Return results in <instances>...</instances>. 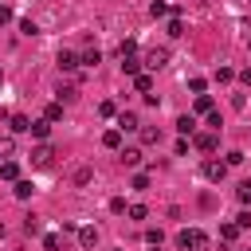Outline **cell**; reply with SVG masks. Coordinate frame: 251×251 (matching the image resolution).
I'll use <instances>...</instances> for the list:
<instances>
[{"label": "cell", "instance_id": "cell-1", "mask_svg": "<svg viewBox=\"0 0 251 251\" xmlns=\"http://www.w3.org/2000/svg\"><path fill=\"white\" fill-rule=\"evenodd\" d=\"M176 247L180 251H208V235L200 227H184V231H176Z\"/></svg>", "mask_w": 251, "mask_h": 251}, {"label": "cell", "instance_id": "cell-2", "mask_svg": "<svg viewBox=\"0 0 251 251\" xmlns=\"http://www.w3.org/2000/svg\"><path fill=\"white\" fill-rule=\"evenodd\" d=\"M200 173H204V180L220 184V180L227 176V165H224V161H204V169H200Z\"/></svg>", "mask_w": 251, "mask_h": 251}, {"label": "cell", "instance_id": "cell-3", "mask_svg": "<svg viewBox=\"0 0 251 251\" xmlns=\"http://www.w3.org/2000/svg\"><path fill=\"white\" fill-rule=\"evenodd\" d=\"M141 63H145V67H149V71H161V67H165V63H169V51H165V47H153V51H149V55H145V59H141Z\"/></svg>", "mask_w": 251, "mask_h": 251}, {"label": "cell", "instance_id": "cell-4", "mask_svg": "<svg viewBox=\"0 0 251 251\" xmlns=\"http://www.w3.org/2000/svg\"><path fill=\"white\" fill-rule=\"evenodd\" d=\"M51 161H55V149H51V145H39V149H31V165H35V169H47Z\"/></svg>", "mask_w": 251, "mask_h": 251}, {"label": "cell", "instance_id": "cell-5", "mask_svg": "<svg viewBox=\"0 0 251 251\" xmlns=\"http://www.w3.org/2000/svg\"><path fill=\"white\" fill-rule=\"evenodd\" d=\"M216 145H220V133H196V149L200 153H216Z\"/></svg>", "mask_w": 251, "mask_h": 251}, {"label": "cell", "instance_id": "cell-6", "mask_svg": "<svg viewBox=\"0 0 251 251\" xmlns=\"http://www.w3.org/2000/svg\"><path fill=\"white\" fill-rule=\"evenodd\" d=\"M118 129H122V133H129V129H141V122H137V114H133V110H126V114H118Z\"/></svg>", "mask_w": 251, "mask_h": 251}, {"label": "cell", "instance_id": "cell-7", "mask_svg": "<svg viewBox=\"0 0 251 251\" xmlns=\"http://www.w3.org/2000/svg\"><path fill=\"white\" fill-rule=\"evenodd\" d=\"M8 126H12V133H27V129H31V118H27V114H12Z\"/></svg>", "mask_w": 251, "mask_h": 251}, {"label": "cell", "instance_id": "cell-8", "mask_svg": "<svg viewBox=\"0 0 251 251\" xmlns=\"http://www.w3.org/2000/svg\"><path fill=\"white\" fill-rule=\"evenodd\" d=\"M94 243H98V231H94V227H78V247H82V251H90Z\"/></svg>", "mask_w": 251, "mask_h": 251}, {"label": "cell", "instance_id": "cell-9", "mask_svg": "<svg viewBox=\"0 0 251 251\" xmlns=\"http://www.w3.org/2000/svg\"><path fill=\"white\" fill-rule=\"evenodd\" d=\"M102 145H106V149H122V129H118V126L106 129V133H102Z\"/></svg>", "mask_w": 251, "mask_h": 251}, {"label": "cell", "instance_id": "cell-10", "mask_svg": "<svg viewBox=\"0 0 251 251\" xmlns=\"http://www.w3.org/2000/svg\"><path fill=\"white\" fill-rule=\"evenodd\" d=\"M78 67V55L75 51H59V71H75Z\"/></svg>", "mask_w": 251, "mask_h": 251}, {"label": "cell", "instance_id": "cell-11", "mask_svg": "<svg viewBox=\"0 0 251 251\" xmlns=\"http://www.w3.org/2000/svg\"><path fill=\"white\" fill-rule=\"evenodd\" d=\"M122 71L133 78V75H141V59H133V55H122Z\"/></svg>", "mask_w": 251, "mask_h": 251}, {"label": "cell", "instance_id": "cell-12", "mask_svg": "<svg viewBox=\"0 0 251 251\" xmlns=\"http://www.w3.org/2000/svg\"><path fill=\"white\" fill-rule=\"evenodd\" d=\"M78 63H86V67H98V63H102V51H98V47H90V51H82V55H78Z\"/></svg>", "mask_w": 251, "mask_h": 251}, {"label": "cell", "instance_id": "cell-13", "mask_svg": "<svg viewBox=\"0 0 251 251\" xmlns=\"http://www.w3.org/2000/svg\"><path fill=\"white\" fill-rule=\"evenodd\" d=\"M122 165L137 169V165H141V149H122Z\"/></svg>", "mask_w": 251, "mask_h": 251}, {"label": "cell", "instance_id": "cell-14", "mask_svg": "<svg viewBox=\"0 0 251 251\" xmlns=\"http://www.w3.org/2000/svg\"><path fill=\"white\" fill-rule=\"evenodd\" d=\"M176 129H180V133H192V129H196V118H192V114H180V118H176Z\"/></svg>", "mask_w": 251, "mask_h": 251}, {"label": "cell", "instance_id": "cell-15", "mask_svg": "<svg viewBox=\"0 0 251 251\" xmlns=\"http://www.w3.org/2000/svg\"><path fill=\"white\" fill-rule=\"evenodd\" d=\"M27 133H35V137H47V133H51V122H47V118H39V122H31V129H27Z\"/></svg>", "mask_w": 251, "mask_h": 251}, {"label": "cell", "instance_id": "cell-16", "mask_svg": "<svg viewBox=\"0 0 251 251\" xmlns=\"http://www.w3.org/2000/svg\"><path fill=\"white\" fill-rule=\"evenodd\" d=\"M12 192H16L20 200H27V196L35 192V184H31V180H16V188H12Z\"/></svg>", "mask_w": 251, "mask_h": 251}, {"label": "cell", "instance_id": "cell-17", "mask_svg": "<svg viewBox=\"0 0 251 251\" xmlns=\"http://www.w3.org/2000/svg\"><path fill=\"white\" fill-rule=\"evenodd\" d=\"M145 243H149V247H161V243H165V231H161V227H149V231H145Z\"/></svg>", "mask_w": 251, "mask_h": 251}, {"label": "cell", "instance_id": "cell-18", "mask_svg": "<svg viewBox=\"0 0 251 251\" xmlns=\"http://www.w3.org/2000/svg\"><path fill=\"white\" fill-rule=\"evenodd\" d=\"M149 86H153L149 75H133V90H137V94H149Z\"/></svg>", "mask_w": 251, "mask_h": 251}, {"label": "cell", "instance_id": "cell-19", "mask_svg": "<svg viewBox=\"0 0 251 251\" xmlns=\"http://www.w3.org/2000/svg\"><path fill=\"white\" fill-rule=\"evenodd\" d=\"M43 118H47V122H59V118H63V102H51V106L43 110Z\"/></svg>", "mask_w": 251, "mask_h": 251}, {"label": "cell", "instance_id": "cell-20", "mask_svg": "<svg viewBox=\"0 0 251 251\" xmlns=\"http://www.w3.org/2000/svg\"><path fill=\"white\" fill-rule=\"evenodd\" d=\"M0 176H4V180H16V176H20L16 161H4V165H0Z\"/></svg>", "mask_w": 251, "mask_h": 251}, {"label": "cell", "instance_id": "cell-21", "mask_svg": "<svg viewBox=\"0 0 251 251\" xmlns=\"http://www.w3.org/2000/svg\"><path fill=\"white\" fill-rule=\"evenodd\" d=\"M235 235H239V227H235V224H220V239H224V243H231Z\"/></svg>", "mask_w": 251, "mask_h": 251}, {"label": "cell", "instance_id": "cell-22", "mask_svg": "<svg viewBox=\"0 0 251 251\" xmlns=\"http://www.w3.org/2000/svg\"><path fill=\"white\" fill-rule=\"evenodd\" d=\"M16 153V137L8 133V137H0V157H12Z\"/></svg>", "mask_w": 251, "mask_h": 251}, {"label": "cell", "instance_id": "cell-23", "mask_svg": "<svg viewBox=\"0 0 251 251\" xmlns=\"http://www.w3.org/2000/svg\"><path fill=\"white\" fill-rule=\"evenodd\" d=\"M235 200H239V204H251V180H243V184L235 188Z\"/></svg>", "mask_w": 251, "mask_h": 251}, {"label": "cell", "instance_id": "cell-24", "mask_svg": "<svg viewBox=\"0 0 251 251\" xmlns=\"http://www.w3.org/2000/svg\"><path fill=\"white\" fill-rule=\"evenodd\" d=\"M126 212H129V220H145V216H149V208H145V204H129Z\"/></svg>", "mask_w": 251, "mask_h": 251}, {"label": "cell", "instance_id": "cell-25", "mask_svg": "<svg viewBox=\"0 0 251 251\" xmlns=\"http://www.w3.org/2000/svg\"><path fill=\"white\" fill-rule=\"evenodd\" d=\"M24 231L27 235H39V216H24Z\"/></svg>", "mask_w": 251, "mask_h": 251}, {"label": "cell", "instance_id": "cell-26", "mask_svg": "<svg viewBox=\"0 0 251 251\" xmlns=\"http://www.w3.org/2000/svg\"><path fill=\"white\" fill-rule=\"evenodd\" d=\"M169 35H173V39H176V35H184V24H180V16H173V20H169Z\"/></svg>", "mask_w": 251, "mask_h": 251}, {"label": "cell", "instance_id": "cell-27", "mask_svg": "<svg viewBox=\"0 0 251 251\" xmlns=\"http://www.w3.org/2000/svg\"><path fill=\"white\" fill-rule=\"evenodd\" d=\"M75 98H78L75 86H59V102H75Z\"/></svg>", "mask_w": 251, "mask_h": 251}, {"label": "cell", "instance_id": "cell-28", "mask_svg": "<svg viewBox=\"0 0 251 251\" xmlns=\"http://www.w3.org/2000/svg\"><path fill=\"white\" fill-rule=\"evenodd\" d=\"M196 114H212V98H208V94L196 98Z\"/></svg>", "mask_w": 251, "mask_h": 251}, {"label": "cell", "instance_id": "cell-29", "mask_svg": "<svg viewBox=\"0 0 251 251\" xmlns=\"http://www.w3.org/2000/svg\"><path fill=\"white\" fill-rule=\"evenodd\" d=\"M141 141H145V145H157V141H161V129H141Z\"/></svg>", "mask_w": 251, "mask_h": 251}, {"label": "cell", "instance_id": "cell-30", "mask_svg": "<svg viewBox=\"0 0 251 251\" xmlns=\"http://www.w3.org/2000/svg\"><path fill=\"white\" fill-rule=\"evenodd\" d=\"M90 176H94L90 169H75V176H71V180H75V184H90Z\"/></svg>", "mask_w": 251, "mask_h": 251}, {"label": "cell", "instance_id": "cell-31", "mask_svg": "<svg viewBox=\"0 0 251 251\" xmlns=\"http://www.w3.org/2000/svg\"><path fill=\"white\" fill-rule=\"evenodd\" d=\"M165 12H169L165 0H153V4H149V16H165Z\"/></svg>", "mask_w": 251, "mask_h": 251}, {"label": "cell", "instance_id": "cell-32", "mask_svg": "<svg viewBox=\"0 0 251 251\" xmlns=\"http://www.w3.org/2000/svg\"><path fill=\"white\" fill-rule=\"evenodd\" d=\"M231 78H235L231 67H220V71H216V82H231Z\"/></svg>", "mask_w": 251, "mask_h": 251}, {"label": "cell", "instance_id": "cell-33", "mask_svg": "<svg viewBox=\"0 0 251 251\" xmlns=\"http://www.w3.org/2000/svg\"><path fill=\"white\" fill-rule=\"evenodd\" d=\"M224 165H227V169H231V165H243V153H239V149H231V153L224 157Z\"/></svg>", "mask_w": 251, "mask_h": 251}, {"label": "cell", "instance_id": "cell-34", "mask_svg": "<svg viewBox=\"0 0 251 251\" xmlns=\"http://www.w3.org/2000/svg\"><path fill=\"white\" fill-rule=\"evenodd\" d=\"M43 247H47V251H59L63 239H59V235H43Z\"/></svg>", "mask_w": 251, "mask_h": 251}, {"label": "cell", "instance_id": "cell-35", "mask_svg": "<svg viewBox=\"0 0 251 251\" xmlns=\"http://www.w3.org/2000/svg\"><path fill=\"white\" fill-rule=\"evenodd\" d=\"M20 31H24V35H39V27H35L31 20H20Z\"/></svg>", "mask_w": 251, "mask_h": 251}, {"label": "cell", "instance_id": "cell-36", "mask_svg": "<svg viewBox=\"0 0 251 251\" xmlns=\"http://www.w3.org/2000/svg\"><path fill=\"white\" fill-rule=\"evenodd\" d=\"M98 114H102V118H114V114H118V106H114V102H102V106H98Z\"/></svg>", "mask_w": 251, "mask_h": 251}, {"label": "cell", "instance_id": "cell-37", "mask_svg": "<svg viewBox=\"0 0 251 251\" xmlns=\"http://www.w3.org/2000/svg\"><path fill=\"white\" fill-rule=\"evenodd\" d=\"M110 212H114V216H122V212H126V200H122V196H114V200H110Z\"/></svg>", "mask_w": 251, "mask_h": 251}, {"label": "cell", "instance_id": "cell-38", "mask_svg": "<svg viewBox=\"0 0 251 251\" xmlns=\"http://www.w3.org/2000/svg\"><path fill=\"white\" fill-rule=\"evenodd\" d=\"M235 227H239V231L251 227V212H239V216H235Z\"/></svg>", "mask_w": 251, "mask_h": 251}, {"label": "cell", "instance_id": "cell-39", "mask_svg": "<svg viewBox=\"0 0 251 251\" xmlns=\"http://www.w3.org/2000/svg\"><path fill=\"white\" fill-rule=\"evenodd\" d=\"M204 86H208L204 78H192V82H188V90H192V94H204Z\"/></svg>", "mask_w": 251, "mask_h": 251}, {"label": "cell", "instance_id": "cell-40", "mask_svg": "<svg viewBox=\"0 0 251 251\" xmlns=\"http://www.w3.org/2000/svg\"><path fill=\"white\" fill-rule=\"evenodd\" d=\"M133 188H137V192H141V188H149V176H145V173H137V176H133Z\"/></svg>", "mask_w": 251, "mask_h": 251}, {"label": "cell", "instance_id": "cell-41", "mask_svg": "<svg viewBox=\"0 0 251 251\" xmlns=\"http://www.w3.org/2000/svg\"><path fill=\"white\" fill-rule=\"evenodd\" d=\"M0 24H12V8L8 4H0Z\"/></svg>", "mask_w": 251, "mask_h": 251}, {"label": "cell", "instance_id": "cell-42", "mask_svg": "<svg viewBox=\"0 0 251 251\" xmlns=\"http://www.w3.org/2000/svg\"><path fill=\"white\" fill-rule=\"evenodd\" d=\"M239 82H243V86H251V67H247V71H239Z\"/></svg>", "mask_w": 251, "mask_h": 251}, {"label": "cell", "instance_id": "cell-43", "mask_svg": "<svg viewBox=\"0 0 251 251\" xmlns=\"http://www.w3.org/2000/svg\"><path fill=\"white\" fill-rule=\"evenodd\" d=\"M0 239H4V224H0Z\"/></svg>", "mask_w": 251, "mask_h": 251}, {"label": "cell", "instance_id": "cell-44", "mask_svg": "<svg viewBox=\"0 0 251 251\" xmlns=\"http://www.w3.org/2000/svg\"><path fill=\"white\" fill-rule=\"evenodd\" d=\"M0 86H4V75H0Z\"/></svg>", "mask_w": 251, "mask_h": 251}]
</instances>
